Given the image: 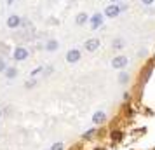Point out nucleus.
Segmentation results:
<instances>
[{
  "label": "nucleus",
  "mask_w": 155,
  "mask_h": 150,
  "mask_svg": "<svg viewBox=\"0 0 155 150\" xmlns=\"http://www.w3.org/2000/svg\"><path fill=\"white\" fill-rule=\"evenodd\" d=\"M153 66H155L153 59H150V61L143 66V70H141V73H140V86H145L148 80H150V77H152V72H153Z\"/></svg>",
  "instance_id": "1"
},
{
  "label": "nucleus",
  "mask_w": 155,
  "mask_h": 150,
  "mask_svg": "<svg viewBox=\"0 0 155 150\" xmlns=\"http://www.w3.org/2000/svg\"><path fill=\"white\" fill-rule=\"evenodd\" d=\"M64 59H66V63H68V65L78 63V61L82 59V51L77 49V47H73V49H68V51H66V54H64Z\"/></svg>",
  "instance_id": "2"
},
{
  "label": "nucleus",
  "mask_w": 155,
  "mask_h": 150,
  "mask_svg": "<svg viewBox=\"0 0 155 150\" xmlns=\"http://www.w3.org/2000/svg\"><path fill=\"white\" fill-rule=\"evenodd\" d=\"M28 56H30V51L25 47V45H18L16 49H12V59L14 61H26L28 59Z\"/></svg>",
  "instance_id": "3"
},
{
  "label": "nucleus",
  "mask_w": 155,
  "mask_h": 150,
  "mask_svg": "<svg viewBox=\"0 0 155 150\" xmlns=\"http://www.w3.org/2000/svg\"><path fill=\"white\" fill-rule=\"evenodd\" d=\"M103 14H105V18L115 19V18H119V16L122 14V11H120V5H119V4H112V2H110V4L105 7Z\"/></svg>",
  "instance_id": "4"
},
{
  "label": "nucleus",
  "mask_w": 155,
  "mask_h": 150,
  "mask_svg": "<svg viewBox=\"0 0 155 150\" xmlns=\"http://www.w3.org/2000/svg\"><path fill=\"white\" fill-rule=\"evenodd\" d=\"M110 65H112V68H115V70H124L127 65H129V59H127V56H124V54H117V56L112 58Z\"/></svg>",
  "instance_id": "5"
},
{
  "label": "nucleus",
  "mask_w": 155,
  "mask_h": 150,
  "mask_svg": "<svg viewBox=\"0 0 155 150\" xmlns=\"http://www.w3.org/2000/svg\"><path fill=\"white\" fill-rule=\"evenodd\" d=\"M103 23H105V14H103V12H94V14L89 18V26H91V30L101 28Z\"/></svg>",
  "instance_id": "6"
},
{
  "label": "nucleus",
  "mask_w": 155,
  "mask_h": 150,
  "mask_svg": "<svg viewBox=\"0 0 155 150\" xmlns=\"http://www.w3.org/2000/svg\"><path fill=\"white\" fill-rule=\"evenodd\" d=\"M21 21H23V18H21V16H18V14H11V16L7 18L5 25H7V28L16 30V28H19V26H21Z\"/></svg>",
  "instance_id": "7"
},
{
  "label": "nucleus",
  "mask_w": 155,
  "mask_h": 150,
  "mask_svg": "<svg viewBox=\"0 0 155 150\" xmlns=\"http://www.w3.org/2000/svg\"><path fill=\"white\" fill-rule=\"evenodd\" d=\"M99 45H101V42H99V38H89V40H85L84 44V49L87 51V52H96V51L99 49Z\"/></svg>",
  "instance_id": "8"
},
{
  "label": "nucleus",
  "mask_w": 155,
  "mask_h": 150,
  "mask_svg": "<svg viewBox=\"0 0 155 150\" xmlns=\"http://www.w3.org/2000/svg\"><path fill=\"white\" fill-rule=\"evenodd\" d=\"M106 121H108L106 112H103V110H96V112H94V115H92V122H94L96 126H103Z\"/></svg>",
  "instance_id": "9"
},
{
  "label": "nucleus",
  "mask_w": 155,
  "mask_h": 150,
  "mask_svg": "<svg viewBox=\"0 0 155 150\" xmlns=\"http://www.w3.org/2000/svg\"><path fill=\"white\" fill-rule=\"evenodd\" d=\"M89 18H91V16L82 11V12H78V14L75 16V25H77V26H84V25L89 23Z\"/></svg>",
  "instance_id": "10"
},
{
  "label": "nucleus",
  "mask_w": 155,
  "mask_h": 150,
  "mask_svg": "<svg viewBox=\"0 0 155 150\" xmlns=\"http://www.w3.org/2000/svg\"><path fill=\"white\" fill-rule=\"evenodd\" d=\"M44 49L47 51V52H56V51L59 49V42H58L56 38H49V40L45 42V45H44Z\"/></svg>",
  "instance_id": "11"
},
{
  "label": "nucleus",
  "mask_w": 155,
  "mask_h": 150,
  "mask_svg": "<svg viewBox=\"0 0 155 150\" xmlns=\"http://www.w3.org/2000/svg\"><path fill=\"white\" fill-rule=\"evenodd\" d=\"M18 68L16 66H7L5 68V72H4V75H5V79H9V80H12V79H16L18 77Z\"/></svg>",
  "instance_id": "12"
},
{
  "label": "nucleus",
  "mask_w": 155,
  "mask_h": 150,
  "mask_svg": "<svg viewBox=\"0 0 155 150\" xmlns=\"http://www.w3.org/2000/svg\"><path fill=\"white\" fill-rule=\"evenodd\" d=\"M112 49L113 51H122V49H124V38L115 37V38L112 40Z\"/></svg>",
  "instance_id": "13"
},
{
  "label": "nucleus",
  "mask_w": 155,
  "mask_h": 150,
  "mask_svg": "<svg viewBox=\"0 0 155 150\" xmlns=\"http://www.w3.org/2000/svg\"><path fill=\"white\" fill-rule=\"evenodd\" d=\"M110 138H112L113 142H122V140H124V131L113 129V131H110Z\"/></svg>",
  "instance_id": "14"
},
{
  "label": "nucleus",
  "mask_w": 155,
  "mask_h": 150,
  "mask_svg": "<svg viewBox=\"0 0 155 150\" xmlns=\"http://www.w3.org/2000/svg\"><path fill=\"white\" fill-rule=\"evenodd\" d=\"M129 73L127 72H124V70H120V73H119V84H127L129 82Z\"/></svg>",
  "instance_id": "15"
},
{
  "label": "nucleus",
  "mask_w": 155,
  "mask_h": 150,
  "mask_svg": "<svg viewBox=\"0 0 155 150\" xmlns=\"http://www.w3.org/2000/svg\"><path fill=\"white\" fill-rule=\"evenodd\" d=\"M98 133H99V131H98L96 128H92V129H87V131H85L84 135H82V138H84V140H91L92 136H94V135H98Z\"/></svg>",
  "instance_id": "16"
},
{
  "label": "nucleus",
  "mask_w": 155,
  "mask_h": 150,
  "mask_svg": "<svg viewBox=\"0 0 155 150\" xmlns=\"http://www.w3.org/2000/svg\"><path fill=\"white\" fill-rule=\"evenodd\" d=\"M35 86H37V79H30V80L25 82V87H26V89H33Z\"/></svg>",
  "instance_id": "17"
},
{
  "label": "nucleus",
  "mask_w": 155,
  "mask_h": 150,
  "mask_svg": "<svg viewBox=\"0 0 155 150\" xmlns=\"http://www.w3.org/2000/svg\"><path fill=\"white\" fill-rule=\"evenodd\" d=\"M9 65L5 63V59H4V58L0 56V73H4V72H5V68H7Z\"/></svg>",
  "instance_id": "18"
},
{
  "label": "nucleus",
  "mask_w": 155,
  "mask_h": 150,
  "mask_svg": "<svg viewBox=\"0 0 155 150\" xmlns=\"http://www.w3.org/2000/svg\"><path fill=\"white\" fill-rule=\"evenodd\" d=\"M51 150H64V145L61 142H58V143H54V145L51 147Z\"/></svg>",
  "instance_id": "19"
},
{
  "label": "nucleus",
  "mask_w": 155,
  "mask_h": 150,
  "mask_svg": "<svg viewBox=\"0 0 155 150\" xmlns=\"http://www.w3.org/2000/svg\"><path fill=\"white\" fill-rule=\"evenodd\" d=\"M44 72V66H37L35 70L31 72V77H37V75H38V73H42Z\"/></svg>",
  "instance_id": "20"
},
{
  "label": "nucleus",
  "mask_w": 155,
  "mask_h": 150,
  "mask_svg": "<svg viewBox=\"0 0 155 150\" xmlns=\"http://www.w3.org/2000/svg\"><path fill=\"white\" fill-rule=\"evenodd\" d=\"M119 5H120V11L122 12H126L127 9H129V4H126V2H119Z\"/></svg>",
  "instance_id": "21"
},
{
  "label": "nucleus",
  "mask_w": 155,
  "mask_h": 150,
  "mask_svg": "<svg viewBox=\"0 0 155 150\" xmlns=\"http://www.w3.org/2000/svg\"><path fill=\"white\" fill-rule=\"evenodd\" d=\"M129 100H131V93H124L122 94V101H124V103H129Z\"/></svg>",
  "instance_id": "22"
},
{
  "label": "nucleus",
  "mask_w": 155,
  "mask_h": 150,
  "mask_svg": "<svg viewBox=\"0 0 155 150\" xmlns=\"http://www.w3.org/2000/svg\"><path fill=\"white\" fill-rule=\"evenodd\" d=\"M153 2H155V0H141V4H143V5H147V7H150Z\"/></svg>",
  "instance_id": "23"
},
{
  "label": "nucleus",
  "mask_w": 155,
  "mask_h": 150,
  "mask_svg": "<svg viewBox=\"0 0 155 150\" xmlns=\"http://www.w3.org/2000/svg\"><path fill=\"white\" fill-rule=\"evenodd\" d=\"M14 2H16V0H5V4H7V5H12Z\"/></svg>",
  "instance_id": "24"
},
{
  "label": "nucleus",
  "mask_w": 155,
  "mask_h": 150,
  "mask_svg": "<svg viewBox=\"0 0 155 150\" xmlns=\"http://www.w3.org/2000/svg\"><path fill=\"white\" fill-rule=\"evenodd\" d=\"M108 2H112V4H119V2H122V0H108Z\"/></svg>",
  "instance_id": "25"
},
{
  "label": "nucleus",
  "mask_w": 155,
  "mask_h": 150,
  "mask_svg": "<svg viewBox=\"0 0 155 150\" xmlns=\"http://www.w3.org/2000/svg\"><path fill=\"white\" fill-rule=\"evenodd\" d=\"M0 119H2V110H0Z\"/></svg>",
  "instance_id": "26"
},
{
  "label": "nucleus",
  "mask_w": 155,
  "mask_h": 150,
  "mask_svg": "<svg viewBox=\"0 0 155 150\" xmlns=\"http://www.w3.org/2000/svg\"><path fill=\"white\" fill-rule=\"evenodd\" d=\"M94 150H103V148H94Z\"/></svg>",
  "instance_id": "27"
}]
</instances>
